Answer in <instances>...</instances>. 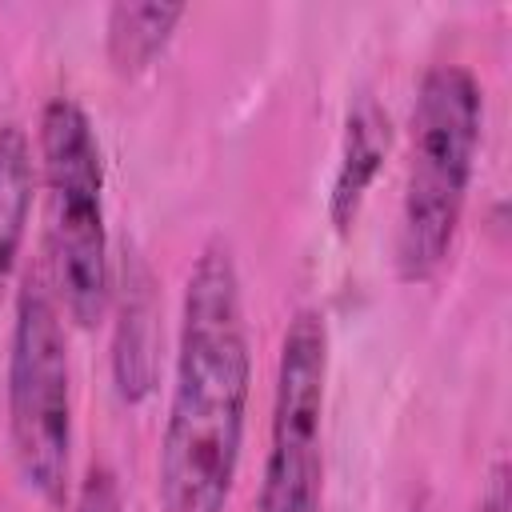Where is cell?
<instances>
[{
    "label": "cell",
    "mask_w": 512,
    "mask_h": 512,
    "mask_svg": "<svg viewBox=\"0 0 512 512\" xmlns=\"http://www.w3.org/2000/svg\"><path fill=\"white\" fill-rule=\"evenodd\" d=\"M252 396V348L236 252L212 236L184 280L172 396L156 460L160 512H228L244 416Z\"/></svg>",
    "instance_id": "1"
},
{
    "label": "cell",
    "mask_w": 512,
    "mask_h": 512,
    "mask_svg": "<svg viewBox=\"0 0 512 512\" xmlns=\"http://www.w3.org/2000/svg\"><path fill=\"white\" fill-rule=\"evenodd\" d=\"M320 308H296L280 336L268 456L256 512H320L324 504V400L332 360Z\"/></svg>",
    "instance_id": "5"
},
{
    "label": "cell",
    "mask_w": 512,
    "mask_h": 512,
    "mask_svg": "<svg viewBox=\"0 0 512 512\" xmlns=\"http://www.w3.org/2000/svg\"><path fill=\"white\" fill-rule=\"evenodd\" d=\"M152 272L140 256L124 260L116 336H112V380L120 400L140 404L156 384V292Z\"/></svg>",
    "instance_id": "7"
},
{
    "label": "cell",
    "mask_w": 512,
    "mask_h": 512,
    "mask_svg": "<svg viewBox=\"0 0 512 512\" xmlns=\"http://www.w3.org/2000/svg\"><path fill=\"white\" fill-rule=\"evenodd\" d=\"M76 512H128L120 480L108 464H88V472L76 484Z\"/></svg>",
    "instance_id": "10"
},
{
    "label": "cell",
    "mask_w": 512,
    "mask_h": 512,
    "mask_svg": "<svg viewBox=\"0 0 512 512\" xmlns=\"http://www.w3.org/2000/svg\"><path fill=\"white\" fill-rule=\"evenodd\" d=\"M32 188H36L32 140L24 124L0 120V280L16 268V256L28 232Z\"/></svg>",
    "instance_id": "9"
},
{
    "label": "cell",
    "mask_w": 512,
    "mask_h": 512,
    "mask_svg": "<svg viewBox=\"0 0 512 512\" xmlns=\"http://www.w3.org/2000/svg\"><path fill=\"white\" fill-rule=\"evenodd\" d=\"M180 20H184V4H164V0L112 4L108 20H104V44H108L112 68L124 76L144 72L164 52V44L172 40Z\"/></svg>",
    "instance_id": "8"
},
{
    "label": "cell",
    "mask_w": 512,
    "mask_h": 512,
    "mask_svg": "<svg viewBox=\"0 0 512 512\" xmlns=\"http://www.w3.org/2000/svg\"><path fill=\"white\" fill-rule=\"evenodd\" d=\"M72 360L56 292L28 272L8 336V444L24 488L52 512L72 496Z\"/></svg>",
    "instance_id": "4"
},
{
    "label": "cell",
    "mask_w": 512,
    "mask_h": 512,
    "mask_svg": "<svg viewBox=\"0 0 512 512\" xmlns=\"http://www.w3.org/2000/svg\"><path fill=\"white\" fill-rule=\"evenodd\" d=\"M480 120L484 96L472 68L432 64L420 76L396 224V272L408 284L432 280L456 244L476 172Z\"/></svg>",
    "instance_id": "2"
},
{
    "label": "cell",
    "mask_w": 512,
    "mask_h": 512,
    "mask_svg": "<svg viewBox=\"0 0 512 512\" xmlns=\"http://www.w3.org/2000/svg\"><path fill=\"white\" fill-rule=\"evenodd\" d=\"M44 244L60 312L92 328L112 292L108 224H104V160L92 116L76 96H52L36 128Z\"/></svg>",
    "instance_id": "3"
},
{
    "label": "cell",
    "mask_w": 512,
    "mask_h": 512,
    "mask_svg": "<svg viewBox=\"0 0 512 512\" xmlns=\"http://www.w3.org/2000/svg\"><path fill=\"white\" fill-rule=\"evenodd\" d=\"M412 512H436V508H432V500H428V496H420V500L412 504Z\"/></svg>",
    "instance_id": "12"
},
{
    "label": "cell",
    "mask_w": 512,
    "mask_h": 512,
    "mask_svg": "<svg viewBox=\"0 0 512 512\" xmlns=\"http://www.w3.org/2000/svg\"><path fill=\"white\" fill-rule=\"evenodd\" d=\"M388 144H392L388 112L372 96H360L348 108L344 136H340V160H336L332 188H328V220H332V228L340 236L352 232V224H356V216L364 208V196H368L372 180L384 168Z\"/></svg>",
    "instance_id": "6"
},
{
    "label": "cell",
    "mask_w": 512,
    "mask_h": 512,
    "mask_svg": "<svg viewBox=\"0 0 512 512\" xmlns=\"http://www.w3.org/2000/svg\"><path fill=\"white\" fill-rule=\"evenodd\" d=\"M476 512H508V460H504V456L492 460Z\"/></svg>",
    "instance_id": "11"
}]
</instances>
